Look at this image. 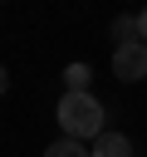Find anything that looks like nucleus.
<instances>
[{
	"label": "nucleus",
	"mask_w": 147,
	"mask_h": 157,
	"mask_svg": "<svg viewBox=\"0 0 147 157\" xmlns=\"http://www.w3.org/2000/svg\"><path fill=\"white\" fill-rule=\"evenodd\" d=\"M59 128H64V137H74V142H83V137H103V103L93 98V93H64L59 98Z\"/></svg>",
	"instance_id": "nucleus-1"
},
{
	"label": "nucleus",
	"mask_w": 147,
	"mask_h": 157,
	"mask_svg": "<svg viewBox=\"0 0 147 157\" xmlns=\"http://www.w3.org/2000/svg\"><path fill=\"white\" fill-rule=\"evenodd\" d=\"M113 78H123V83L147 78V44H142V39H137V44H118V49H113Z\"/></svg>",
	"instance_id": "nucleus-2"
},
{
	"label": "nucleus",
	"mask_w": 147,
	"mask_h": 157,
	"mask_svg": "<svg viewBox=\"0 0 147 157\" xmlns=\"http://www.w3.org/2000/svg\"><path fill=\"white\" fill-rule=\"evenodd\" d=\"M88 157H132V137H127V132H103V137L88 147Z\"/></svg>",
	"instance_id": "nucleus-3"
},
{
	"label": "nucleus",
	"mask_w": 147,
	"mask_h": 157,
	"mask_svg": "<svg viewBox=\"0 0 147 157\" xmlns=\"http://www.w3.org/2000/svg\"><path fill=\"white\" fill-rule=\"evenodd\" d=\"M113 39L118 44H137V15H118L113 20Z\"/></svg>",
	"instance_id": "nucleus-4"
},
{
	"label": "nucleus",
	"mask_w": 147,
	"mask_h": 157,
	"mask_svg": "<svg viewBox=\"0 0 147 157\" xmlns=\"http://www.w3.org/2000/svg\"><path fill=\"white\" fill-rule=\"evenodd\" d=\"M88 78H93V74H88V64H69V69H64L69 93H88Z\"/></svg>",
	"instance_id": "nucleus-5"
},
{
	"label": "nucleus",
	"mask_w": 147,
	"mask_h": 157,
	"mask_svg": "<svg viewBox=\"0 0 147 157\" xmlns=\"http://www.w3.org/2000/svg\"><path fill=\"white\" fill-rule=\"evenodd\" d=\"M44 157H88V147H83V142H74V137H59V142H49V147H44Z\"/></svg>",
	"instance_id": "nucleus-6"
},
{
	"label": "nucleus",
	"mask_w": 147,
	"mask_h": 157,
	"mask_svg": "<svg viewBox=\"0 0 147 157\" xmlns=\"http://www.w3.org/2000/svg\"><path fill=\"white\" fill-rule=\"evenodd\" d=\"M137 39L147 44V5H142V15H137Z\"/></svg>",
	"instance_id": "nucleus-7"
},
{
	"label": "nucleus",
	"mask_w": 147,
	"mask_h": 157,
	"mask_svg": "<svg viewBox=\"0 0 147 157\" xmlns=\"http://www.w3.org/2000/svg\"><path fill=\"white\" fill-rule=\"evenodd\" d=\"M5 88H10V74H5V64H0V93H5Z\"/></svg>",
	"instance_id": "nucleus-8"
}]
</instances>
